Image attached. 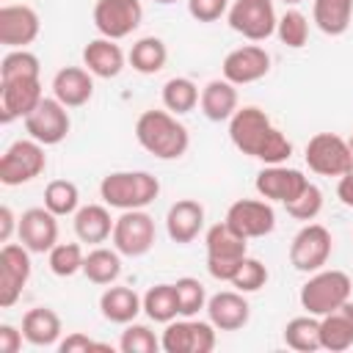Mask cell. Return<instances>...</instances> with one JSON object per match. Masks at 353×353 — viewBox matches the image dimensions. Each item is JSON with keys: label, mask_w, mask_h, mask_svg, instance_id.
<instances>
[{"label": "cell", "mask_w": 353, "mask_h": 353, "mask_svg": "<svg viewBox=\"0 0 353 353\" xmlns=\"http://www.w3.org/2000/svg\"><path fill=\"white\" fill-rule=\"evenodd\" d=\"M30 251L22 243H3L0 248V306L11 309L28 279H30Z\"/></svg>", "instance_id": "obj_12"}, {"label": "cell", "mask_w": 353, "mask_h": 353, "mask_svg": "<svg viewBox=\"0 0 353 353\" xmlns=\"http://www.w3.org/2000/svg\"><path fill=\"white\" fill-rule=\"evenodd\" d=\"M69 127H72L69 110H66V105H61L55 97H44V99L39 102V108L25 119V132H28L33 141L44 143V146L61 143V141L69 135Z\"/></svg>", "instance_id": "obj_15"}, {"label": "cell", "mask_w": 353, "mask_h": 353, "mask_svg": "<svg viewBox=\"0 0 353 353\" xmlns=\"http://www.w3.org/2000/svg\"><path fill=\"white\" fill-rule=\"evenodd\" d=\"M17 234L30 254H50V248L58 243V215L47 207H30L19 215Z\"/></svg>", "instance_id": "obj_19"}, {"label": "cell", "mask_w": 353, "mask_h": 353, "mask_svg": "<svg viewBox=\"0 0 353 353\" xmlns=\"http://www.w3.org/2000/svg\"><path fill=\"white\" fill-rule=\"evenodd\" d=\"M306 165L320 176H342L350 168L347 141L336 132H317L306 143Z\"/></svg>", "instance_id": "obj_11"}, {"label": "cell", "mask_w": 353, "mask_h": 353, "mask_svg": "<svg viewBox=\"0 0 353 353\" xmlns=\"http://www.w3.org/2000/svg\"><path fill=\"white\" fill-rule=\"evenodd\" d=\"M204 245H207V270L218 281H232L243 259L248 256V240L237 234L226 221L212 223L207 229Z\"/></svg>", "instance_id": "obj_4"}, {"label": "cell", "mask_w": 353, "mask_h": 353, "mask_svg": "<svg viewBox=\"0 0 353 353\" xmlns=\"http://www.w3.org/2000/svg\"><path fill=\"white\" fill-rule=\"evenodd\" d=\"M44 207L50 212H55L58 218L61 215H74L80 210V190H77V185L69 182V179H52L44 188Z\"/></svg>", "instance_id": "obj_36"}, {"label": "cell", "mask_w": 353, "mask_h": 353, "mask_svg": "<svg viewBox=\"0 0 353 353\" xmlns=\"http://www.w3.org/2000/svg\"><path fill=\"white\" fill-rule=\"evenodd\" d=\"M41 99H44V94H41L39 77L0 83V121L11 124L17 119H28L39 108Z\"/></svg>", "instance_id": "obj_17"}, {"label": "cell", "mask_w": 353, "mask_h": 353, "mask_svg": "<svg viewBox=\"0 0 353 353\" xmlns=\"http://www.w3.org/2000/svg\"><path fill=\"white\" fill-rule=\"evenodd\" d=\"M320 345L331 353L353 347V301H345L342 306L320 317Z\"/></svg>", "instance_id": "obj_24"}, {"label": "cell", "mask_w": 353, "mask_h": 353, "mask_svg": "<svg viewBox=\"0 0 353 353\" xmlns=\"http://www.w3.org/2000/svg\"><path fill=\"white\" fill-rule=\"evenodd\" d=\"M83 66L94 77L110 80V77L121 74V69H124V52H121V47L113 39L99 36V39H91L83 47Z\"/></svg>", "instance_id": "obj_25"}, {"label": "cell", "mask_w": 353, "mask_h": 353, "mask_svg": "<svg viewBox=\"0 0 353 353\" xmlns=\"http://www.w3.org/2000/svg\"><path fill=\"white\" fill-rule=\"evenodd\" d=\"M44 168H47L44 143L33 138H22V141H14L0 157V182L8 188H17L41 176Z\"/></svg>", "instance_id": "obj_6"}, {"label": "cell", "mask_w": 353, "mask_h": 353, "mask_svg": "<svg viewBox=\"0 0 353 353\" xmlns=\"http://www.w3.org/2000/svg\"><path fill=\"white\" fill-rule=\"evenodd\" d=\"M41 66L39 58L28 50H11L3 55L0 61V83L6 80H28V77H39Z\"/></svg>", "instance_id": "obj_37"}, {"label": "cell", "mask_w": 353, "mask_h": 353, "mask_svg": "<svg viewBox=\"0 0 353 353\" xmlns=\"http://www.w3.org/2000/svg\"><path fill=\"white\" fill-rule=\"evenodd\" d=\"M58 350L61 353H88V350H110V345H99V342H94V339H88L85 334H80V331H72L63 342H58Z\"/></svg>", "instance_id": "obj_45"}, {"label": "cell", "mask_w": 353, "mask_h": 353, "mask_svg": "<svg viewBox=\"0 0 353 353\" xmlns=\"http://www.w3.org/2000/svg\"><path fill=\"white\" fill-rule=\"evenodd\" d=\"M119 347H121V353H157L160 350V339L154 336V331L149 325L127 323V328L121 331Z\"/></svg>", "instance_id": "obj_41"}, {"label": "cell", "mask_w": 353, "mask_h": 353, "mask_svg": "<svg viewBox=\"0 0 353 353\" xmlns=\"http://www.w3.org/2000/svg\"><path fill=\"white\" fill-rule=\"evenodd\" d=\"M207 317L218 331H240L251 317V306L243 298V292L223 290L207 298Z\"/></svg>", "instance_id": "obj_21"}, {"label": "cell", "mask_w": 353, "mask_h": 353, "mask_svg": "<svg viewBox=\"0 0 353 353\" xmlns=\"http://www.w3.org/2000/svg\"><path fill=\"white\" fill-rule=\"evenodd\" d=\"M152 3H160V6H171V3H176V0H152Z\"/></svg>", "instance_id": "obj_50"}, {"label": "cell", "mask_w": 353, "mask_h": 353, "mask_svg": "<svg viewBox=\"0 0 353 353\" xmlns=\"http://www.w3.org/2000/svg\"><path fill=\"white\" fill-rule=\"evenodd\" d=\"M276 36L281 39V44H287L290 50H301L309 39V22L306 17L298 11V8H290L279 17V25H276Z\"/></svg>", "instance_id": "obj_40"}, {"label": "cell", "mask_w": 353, "mask_h": 353, "mask_svg": "<svg viewBox=\"0 0 353 353\" xmlns=\"http://www.w3.org/2000/svg\"><path fill=\"white\" fill-rule=\"evenodd\" d=\"M143 19L141 0H97L94 3V25L105 39H124L130 36Z\"/></svg>", "instance_id": "obj_13"}, {"label": "cell", "mask_w": 353, "mask_h": 353, "mask_svg": "<svg viewBox=\"0 0 353 353\" xmlns=\"http://www.w3.org/2000/svg\"><path fill=\"white\" fill-rule=\"evenodd\" d=\"M347 152H350V163H353V135L347 138Z\"/></svg>", "instance_id": "obj_49"}, {"label": "cell", "mask_w": 353, "mask_h": 353, "mask_svg": "<svg viewBox=\"0 0 353 353\" xmlns=\"http://www.w3.org/2000/svg\"><path fill=\"white\" fill-rule=\"evenodd\" d=\"M281 3H287V6H295V3H301V0H281Z\"/></svg>", "instance_id": "obj_51"}, {"label": "cell", "mask_w": 353, "mask_h": 353, "mask_svg": "<svg viewBox=\"0 0 353 353\" xmlns=\"http://www.w3.org/2000/svg\"><path fill=\"white\" fill-rule=\"evenodd\" d=\"M229 138L243 154L262 160L265 165H281L292 154L290 138L279 127H273L270 116L256 105L234 110V116L229 119Z\"/></svg>", "instance_id": "obj_1"}, {"label": "cell", "mask_w": 353, "mask_h": 353, "mask_svg": "<svg viewBox=\"0 0 353 353\" xmlns=\"http://www.w3.org/2000/svg\"><path fill=\"white\" fill-rule=\"evenodd\" d=\"M204 229V207L196 199H179L165 212V232L174 243L188 245Z\"/></svg>", "instance_id": "obj_22"}, {"label": "cell", "mask_w": 353, "mask_h": 353, "mask_svg": "<svg viewBox=\"0 0 353 353\" xmlns=\"http://www.w3.org/2000/svg\"><path fill=\"white\" fill-rule=\"evenodd\" d=\"M22 339H25V334L17 331L14 325H8V323L0 325V353H17L22 347Z\"/></svg>", "instance_id": "obj_46"}, {"label": "cell", "mask_w": 353, "mask_h": 353, "mask_svg": "<svg viewBox=\"0 0 353 353\" xmlns=\"http://www.w3.org/2000/svg\"><path fill=\"white\" fill-rule=\"evenodd\" d=\"M215 325L207 320H171L160 336V347L165 353H210L215 347Z\"/></svg>", "instance_id": "obj_10"}, {"label": "cell", "mask_w": 353, "mask_h": 353, "mask_svg": "<svg viewBox=\"0 0 353 353\" xmlns=\"http://www.w3.org/2000/svg\"><path fill=\"white\" fill-rule=\"evenodd\" d=\"M221 72H223V80L234 85H248V83L262 80L270 72V55L259 44H243L223 58Z\"/></svg>", "instance_id": "obj_18"}, {"label": "cell", "mask_w": 353, "mask_h": 353, "mask_svg": "<svg viewBox=\"0 0 353 353\" xmlns=\"http://www.w3.org/2000/svg\"><path fill=\"white\" fill-rule=\"evenodd\" d=\"M143 312L154 323H171V320H176L179 303H176L174 284H152L146 290V295H143Z\"/></svg>", "instance_id": "obj_34"}, {"label": "cell", "mask_w": 353, "mask_h": 353, "mask_svg": "<svg viewBox=\"0 0 353 353\" xmlns=\"http://www.w3.org/2000/svg\"><path fill=\"white\" fill-rule=\"evenodd\" d=\"M154 237H157V229H154V218L143 210H124L116 223H113V248L121 254V256H143L152 251L154 245Z\"/></svg>", "instance_id": "obj_8"}, {"label": "cell", "mask_w": 353, "mask_h": 353, "mask_svg": "<svg viewBox=\"0 0 353 353\" xmlns=\"http://www.w3.org/2000/svg\"><path fill=\"white\" fill-rule=\"evenodd\" d=\"M199 88L193 80L188 77H171L165 85H163V105L165 110H171L174 116H182V113H190L196 105H199Z\"/></svg>", "instance_id": "obj_35"}, {"label": "cell", "mask_w": 353, "mask_h": 353, "mask_svg": "<svg viewBox=\"0 0 353 353\" xmlns=\"http://www.w3.org/2000/svg\"><path fill=\"white\" fill-rule=\"evenodd\" d=\"M331 232L323 223H303L301 232L290 243V265L301 273H317L331 259Z\"/></svg>", "instance_id": "obj_9"}, {"label": "cell", "mask_w": 353, "mask_h": 353, "mask_svg": "<svg viewBox=\"0 0 353 353\" xmlns=\"http://www.w3.org/2000/svg\"><path fill=\"white\" fill-rule=\"evenodd\" d=\"M284 342L287 347L298 350V353H314L320 350V320L314 314H303V317H292L284 325Z\"/></svg>", "instance_id": "obj_33"}, {"label": "cell", "mask_w": 353, "mask_h": 353, "mask_svg": "<svg viewBox=\"0 0 353 353\" xmlns=\"http://www.w3.org/2000/svg\"><path fill=\"white\" fill-rule=\"evenodd\" d=\"M14 229H19V218H14L11 207H0V243H8Z\"/></svg>", "instance_id": "obj_48"}, {"label": "cell", "mask_w": 353, "mask_h": 353, "mask_svg": "<svg viewBox=\"0 0 353 353\" xmlns=\"http://www.w3.org/2000/svg\"><path fill=\"white\" fill-rule=\"evenodd\" d=\"M199 105H201V113L210 121H229L234 116V110H237V85L223 80V77L221 80H210L201 88Z\"/></svg>", "instance_id": "obj_27"}, {"label": "cell", "mask_w": 353, "mask_h": 353, "mask_svg": "<svg viewBox=\"0 0 353 353\" xmlns=\"http://www.w3.org/2000/svg\"><path fill=\"white\" fill-rule=\"evenodd\" d=\"M284 207H287V215H292L295 221L309 223V221H314V218L320 215V210H323V190L309 182V185L303 188V193H301L295 201L284 204Z\"/></svg>", "instance_id": "obj_43"}, {"label": "cell", "mask_w": 353, "mask_h": 353, "mask_svg": "<svg viewBox=\"0 0 353 353\" xmlns=\"http://www.w3.org/2000/svg\"><path fill=\"white\" fill-rule=\"evenodd\" d=\"M306 185H309V176H303V171H298V168H287L284 163L281 165H265L254 182V188L262 199L279 201V204L295 201Z\"/></svg>", "instance_id": "obj_16"}, {"label": "cell", "mask_w": 353, "mask_h": 353, "mask_svg": "<svg viewBox=\"0 0 353 353\" xmlns=\"http://www.w3.org/2000/svg\"><path fill=\"white\" fill-rule=\"evenodd\" d=\"M143 309V298H138V292L132 287H121V284H113L108 287L102 295H99V312L105 320L110 323H119V325H127L138 317V312Z\"/></svg>", "instance_id": "obj_26"}, {"label": "cell", "mask_w": 353, "mask_h": 353, "mask_svg": "<svg viewBox=\"0 0 353 353\" xmlns=\"http://www.w3.org/2000/svg\"><path fill=\"white\" fill-rule=\"evenodd\" d=\"M83 273L91 284H113L121 276V254L116 248H102L97 245L94 251L85 254L83 259Z\"/></svg>", "instance_id": "obj_31"}, {"label": "cell", "mask_w": 353, "mask_h": 353, "mask_svg": "<svg viewBox=\"0 0 353 353\" xmlns=\"http://www.w3.org/2000/svg\"><path fill=\"white\" fill-rule=\"evenodd\" d=\"M83 259H85V254H83L80 243H55L50 248V254H47L50 270L55 276H61V279L80 273L83 270Z\"/></svg>", "instance_id": "obj_38"}, {"label": "cell", "mask_w": 353, "mask_h": 353, "mask_svg": "<svg viewBox=\"0 0 353 353\" xmlns=\"http://www.w3.org/2000/svg\"><path fill=\"white\" fill-rule=\"evenodd\" d=\"M237 292H256V290H262L265 284H268V268L259 262V259H254V256H245L243 259V265H240V270L234 273V279L229 281Z\"/></svg>", "instance_id": "obj_42"}, {"label": "cell", "mask_w": 353, "mask_h": 353, "mask_svg": "<svg viewBox=\"0 0 353 353\" xmlns=\"http://www.w3.org/2000/svg\"><path fill=\"white\" fill-rule=\"evenodd\" d=\"M174 290H176V303H179V317H193L201 309H207V290L199 279L182 276L176 279Z\"/></svg>", "instance_id": "obj_39"}, {"label": "cell", "mask_w": 353, "mask_h": 353, "mask_svg": "<svg viewBox=\"0 0 353 353\" xmlns=\"http://www.w3.org/2000/svg\"><path fill=\"white\" fill-rule=\"evenodd\" d=\"M353 0H314L312 19L325 36H342L350 28Z\"/></svg>", "instance_id": "obj_30"}, {"label": "cell", "mask_w": 353, "mask_h": 353, "mask_svg": "<svg viewBox=\"0 0 353 353\" xmlns=\"http://www.w3.org/2000/svg\"><path fill=\"white\" fill-rule=\"evenodd\" d=\"M41 22L30 6H3L0 8V44L11 50H25L39 39Z\"/></svg>", "instance_id": "obj_20"}, {"label": "cell", "mask_w": 353, "mask_h": 353, "mask_svg": "<svg viewBox=\"0 0 353 353\" xmlns=\"http://www.w3.org/2000/svg\"><path fill=\"white\" fill-rule=\"evenodd\" d=\"M229 28L248 41H265L276 33L279 17L273 0H234L226 11Z\"/></svg>", "instance_id": "obj_7"}, {"label": "cell", "mask_w": 353, "mask_h": 353, "mask_svg": "<svg viewBox=\"0 0 353 353\" xmlns=\"http://www.w3.org/2000/svg\"><path fill=\"white\" fill-rule=\"evenodd\" d=\"M135 138L157 160H179L190 146L188 127L171 110H154V108L138 116Z\"/></svg>", "instance_id": "obj_2"}, {"label": "cell", "mask_w": 353, "mask_h": 353, "mask_svg": "<svg viewBox=\"0 0 353 353\" xmlns=\"http://www.w3.org/2000/svg\"><path fill=\"white\" fill-rule=\"evenodd\" d=\"M229 11V0H188V14L196 22H218Z\"/></svg>", "instance_id": "obj_44"}, {"label": "cell", "mask_w": 353, "mask_h": 353, "mask_svg": "<svg viewBox=\"0 0 353 353\" xmlns=\"http://www.w3.org/2000/svg\"><path fill=\"white\" fill-rule=\"evenodd\" d=\"M223 221L245 240L265 237L276 229V212L268 199H237L234 204H229Z\"/></svg>", "instance_id": "obj_14"}, {"label": "cell", "mask_w": 353, "mask_h": 353, "mask_svg": "<svg viewBox=\"0 0 353 353\" xmlns=\"http://www.w3.org/2000/svg\"><path fill=\"white\" fill-rule=\"evenodd\" d=\"M61 317L50 309V306H36V309H28L25 317H22V334H25V342L36 345V347H50L61 339Z\"/></svg>", "instance_id": "obj_29"}, {"label": "cell", "mask_w": 353, "mask_h": 353, "mask_svg": "<svg viewBox=\"0 0 353 353\" xmlns=\"http://www.w3.org/2000/svg\"><path fill=\"white\" fill-rule=\"evenodd\" d=\"M168 61V47L157 36H143L130 50V66L141 74H157Z\"/></svg>", "instance_id": "obj_32"}, {"label": "cell", "mask_w": 353, "mask_h": 353, "mask_svg": "<svg viewBox=\"0 0 353 353\" xmlns=\"http://www.w3.org/2000/svg\"><path fill=\"white\" fill-rule=\"evenodd\" d=\"M52 97L66 108H80L94 97V74L85 66H63L52 77Z\"/></svg>", "instance_id": "obj_23"}, {"label": "cell", "mask_w": 353, "mask_h": 353, "mask_svg": "<svg viewBox=\"0 0 353 353\" xmlns=\"http://www.w3.org/2000/svg\"><path fill=\"white\" fill-rule=\"evenodd\" d=\"M157 193H160V182L149 171H113L99 182L102 201L121 212L149 207L157 199Z\"/></svg>", "instance_id": "obj_3"}, {"label": "cell", "mask_w": 353, "mask_h": 353, "mask_svg": "<svg viewBox=\"0 0 353 353\" xmlns=\"http://www.w3.org/2000/svg\"><path fill=\"white\" fill-rule=\"evenodd\" d=\"M113 218L105 204H85L74 212V234L80 243L99 245L113 234Z\"/></svg>", "instance_id": "obj_28"}, {"label": "cell", "mask_w": 353, "mask_h": 353, "mask_svg": "<svg viewBox=\"0 0 353 353\" xmlns=\"http://www.w3.org/2000/svg\"><path fill=\"white\" fill-rule=\"evenodd\" d=\"M336 196H339V201H342L345 207L353 210V163H350V168L339 176V182H336Z\"/></svg>", "instance_id": "obj_47"}, {"label": "cell", "mask_w": 353, "mask_h": 353, "mask_svg": "<svg viewBox=\"0 0 353 353\" xmlns=\"http://www.w3.org/2000/svg\"><path fill=\"white\" fill-rule=\"evenodd\" d=\"M353 292V281L345 270H317L309 276V281L301 287V306L306 309V314L323 317L328 312H334L336 306H342L345 301H350Z\"/></svg>", "instance_id": "obj_5"}]
</instances>
